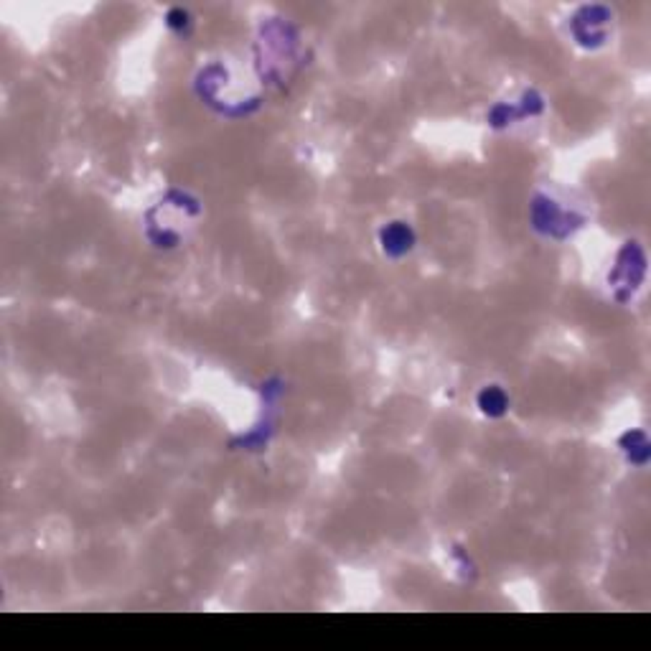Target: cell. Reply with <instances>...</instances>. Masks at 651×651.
Segmentation results:
<instances>
[{
  "label": "cell",
  "mask_w": 651,
  "mask_h": 651,
  "mask_svg": "<svg viewBox=\"0 0 651 651\" xmlns=\"http://www.w3.org/2000/svg\"><path fill=\"white\" fill-rule=\"evenodd\" d=\"M165 21H168V26H171V28H176V31H181V28H186V26L191 24V16H189V10H183V8H173V10H168V16H165Z\"/></svg>",
  "instance_id": "3957f363"
},
{
  "label": "cell",
  "mask_w": 651,
  "mask_h": 651,
  "mask_svg": "<svg viewBox=\"0 0 651 651\" xmlns=\"http://www.w3.org/2000/svg\"><path fill=\"white\" fill-rule=\"evenodd\" d=\"M479 402H481V407H484V412H488V415H502L504 410H506V397H504V392L499 387L484 389Z\"/></svg>",
  "instance_id": "7a4b0ae2"
},
{
  "label": "cell",
  "mask_w": 651,
  "mask_h": 651,
  "mask_svg": "<svg viewBox=\"0 0 651 651\" xmlns=\"http://www.w3.org/2000/svg\"><path fill=\"white\" fill-rule=\"evenodd\" d=\"M382 237H385V250H389L392 255L410 250V242H412L410 229L405 227V224H400V221H394L392 227H387Z\"/></svg>",
  "instance_id": "6da1fadb"
}]
</instances>
